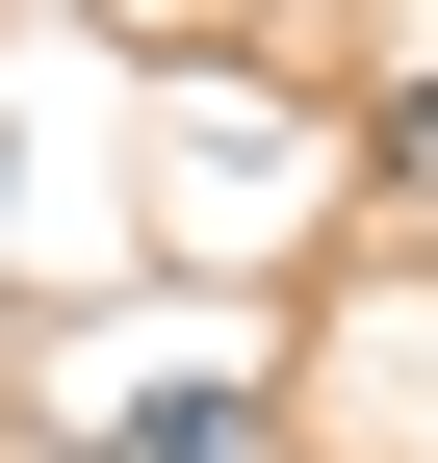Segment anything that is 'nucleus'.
Listing matches in <instances>:
<instances>
[{
	"label": "nucleus",
	"mask_w": 438,
	"mask_h": 463,
	"mask_svg": "<svg viewBox=\"0 0 438 463\" xmlns=\"http://www.w3.org/2000/svg\"><path fill=\"white\" fill-rule=\"evenodd\" d=\"M129 463H258V386H155V412H129Z\"/></svg>",
	"instance_id": "f257e3e1"
},
{
	"label": "nucleus",
	"mask_w": 438,
	"mask_h": 463,
	"mask_svg": "<svg viewBox=\"0 0 438 463\" xmlns=\"http://www.w3.org/2000/svg\"><path fill=\"white\" fill-rule=\"evenodd\" d=\"M387 181H413V206H438V78H413V103H387Z\"/></svg>",
	"instance_id": "f03ea898"
}]
</instances>
